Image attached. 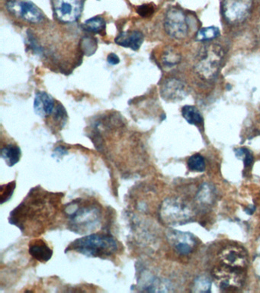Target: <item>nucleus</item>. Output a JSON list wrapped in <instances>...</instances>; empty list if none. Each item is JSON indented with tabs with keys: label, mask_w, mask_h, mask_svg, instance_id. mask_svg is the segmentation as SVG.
<instances>
[{
	"label": "nucleus",
	"mask_w": 260,
	"mask_h": 293,
	"mask_svg": "<svg viewBox=\"0 0 260 293\" xmlns=\"http://www.w3.org/2000/svg\"><path fill=\"white\" fill-rule=\"evenodd\" d=\"M61 193L48 192L40 187L32 189L24 200L11 211L9 222L25 236L42 235L54 224L61 209Z\"/></svg>",
	"instance_id": "obj_1"
},
{
	"label": "nucleus",
	"mask_w": 260,
	"mask_h": 293,
	"mask_svg": "<svg viewBox=\"0 0 260 293\" xmlns=\"http://www.w3.org/2000/svg\"><path fill=\"white\" fill-rule=\"evenodd\" d=\"M63 214L68 230L80 235L95 232L103 222V206L92 199H75L64 207Z\"/></svg>",
	"instance_id": "obj_2"
},
{
	"label": "nucleus",
	"mask_w": 260,
	"mask_h": 293,
	"mask_svg": "<svg viewBox=\"0 0 260 293\" xmlns=\"http://www.w3.org/2000/svg\"><path fill=\"white\" fill-rule=\"evenodd\" d=\"M88 258L110 259L121 251L120 242L107 233H92L73 241L66 249Z\"/></svg>",
	"instance_id": "obj_3"
},
{
	"label": "nucleus",
	"mask_w": 260,
	"mask_h": 293,
	"mask_svg": "<svg viewBox=\"0 0 260 293\" xmlns=\"http://www.w3.org/2000/svg\"><path fill=\"white\" fill-rule=\"evenodd\" d=\"M159 217L165 224L182 225L191 222L195 212L186 201L180 198L170 197L165 199L159 207Z\"/></svg>",
	"instance_id": "obj_4"
},
{
	"label": "nucleus",
	"mask_w": 260,
	"mask_h": 293,
	"mask_svg": "<svg viewBox=\"0 0 260 293\" xmlns=\"http://www.w3.org/2000/svg\"><path fill=\"white\" fill-rule=\"evenodd\" d=\"M224 57L222 48L219 45H208L198 54L195 64L197 73L206 80H211L218 74Z\"/></svg>",
	"instance_id": "obj_5"
},
{
	"label": "nucleus",
	"mask_w": 260,
	"mask_h": 293,
	"mask_svg": "<svg viewBox=\"0 0 260 293\" xmlns=\"http://www.w3.org/2000/svg\"><path fill=\"white\" fill-rule=\"evenodd\" d=\"M246 270L232 268L218 263L213 268V277L216 285L223 291H237L244 284Z\"/></svg>",
	"instance_id": "obj_6"
},
{
	"label": "nucleus",
	"mask_w": 260,
	"mask_h": 293,
	"mask_svg": "<svg viewBox=\"0 0 260 293\" xmlns=\"http://www.w3.org/2000/svg\"><path fill=\"white\" fill-rule=\"evenodd\" d=\"M5 8L11 14L30 23H40L44 19L42 11L30 1L8 0Z\"/></svg>",
	"instance_id": "obj_7"
},
{
	"label": "nucleus",
	"mask_w": 260,
	"mask_h": 293,
	"mask_svg": "<svg viewBox=\"0 0 260 293\" xmlns=\"http://www.w3.org/2000/svg\"><path fill=\"white\" fill-rule=\"evenodd\" d=\"M164 28L170 37L175 39L184 38L189 31L186 15L178 8H170L165 17Z\"/></svg>",
	"instance_id": "obj_8"
},
{
	"label": "nucleus",
	"mask_w": 260,
	"mask_h": 293,
	"mask_svg": "<svg viewBox=\"0 0 260 293\" xmlns=\"http://www.w3.org/2000/svg\"><path fill=\"white\" fill-rule=\"evenodd\" d=\"M53 6L55 16L59 21L71 23L80 18L84 0H53Z\"/></svg>",
	"instance_id": "obj_9"
},
{
	"label": "nucleus",
	"mask_w": 260,
	"mask_h": 293,
	"mask_svg": "<svg viewBox=\"0 0 260 293\" xmlns=\"http://www.w3.org/2000/svg\"><path fill=\"white\" fill-rule=\"evenodd\" d=\"M218 263L232 268L246 270L248 265V254L246 250L241 246H226L220 251L218 255Z\"/></svg>",
	"instance_id": "obj_10"
},
{
	"label": "nucleus",
	"mask_w": 260,
	"mask_h": 293,
	"mask_svg": "<svg viewBox=\"0 0 260 293\" xmlns=\"http://www.w3.org/2000/svg\"><path fill=\"white\" fill-rule=\"evenodd\" d=\"M252 0H224L223 15L225 19L231 24L244 21L250 13Z\"/></svg>",
	"instance_id": "obj_11"
},
{
	"label": "nucleus",
	"mask_w": 260,
	"mask_h": 293,
	"mask_svg": "<svg viewBox=\"0 0 260 293\" xmlns=\"http://www.w3.org/2000/svg\"><path fill=\"white\" fill-rule=\"evenodd\" d=\"M167 237L170 245L179 255L190 254L196 245L195 238L189 232L170 230Z\"/></svg>",
	"instance_id": "obj_12"
},
{
	"label": "nucleus",
	"mask_w": 260,
	"mask_h": 293,
	"mask_svg": "<svg viewBox=\"0 0 260 293\" xmlns=\"http://www.w3.org/2000/svg\"><path fill=\"white\" fill-rule=\"evenodd\" d=\"M162 97L169 102H176L182 100L187 96L186 86L177 79H167L160 89Z\"/></svg>",
	"instance_id": "obj_13"
},
{
	"label": "nucleus",
	"mask_w": 260,
	"mask_h": 293,
	"mask_svg": "<svg viewBox=\"0 0 260 293\" xmlns=\"http://www.w3.org/2000/svg\"><path fill=\"white\" fill-rule=\"evenodd\" d=\"M29 252L32 258L40 263H47L53 256L52 247L41 238H34L29 242Z\"/></svg>",
	"instance_id": "obj_14"
},
{
	"label": "nucleus",
	"mask_w": 260,
	"mask_h": 293,
	"mask_svg": "<svg viewBox=\"0 0 260 293\" xmlns=\"http://www.w3.org/2000/svg\"><path fill=\"white\" fill-rule=\"evenodd\" d=\"M55 101L46 92H38L35 98V112L41 118H48L54 112Z\"/></svg>",
	"instance_id": "obj_15"
},
{
	"label": "nucleus",
	"mask_w": 260,
	"mask_h": 293,
	"mask_svg": "<svg viewBox=\"0 0 260 293\" xmlns=\"http://www.w3.org/2000/svg\"><path fill=\"white\" fill-rule=\"evenodd\" d=\"M144 40L142 32L139 31H128L121 32L116 37L115 42L124 48H131L133 51H138L141 47Z\"/></svg>",
	"instance_id": "obj_16"
},
{
	"label": "nucleus",
	"mask_w": 260,
	"mask_h": 293,
	"mask_svg": "<svg viewBox=\"0 0 260 293\" xmlns=\"http://www.w3.org/2000/svg\"><path fill=\"white\" fill-rule=\"evenodd\" d=\"M21 156V149L16 144H6L1 149V157L9 167H13L16 164H18Z\"/></svg>",
	"instance_id": "obj_17"
},
{
	"label": "nucleus",
	"mask_w": 260,
	"mask_h": 293,
	"mask_svg": "<svg viewBox=\"0 0 260 293\" xmlns=\"http://www.w3.org/2000/svg\"><path fill=\"white\" fill-rule=\"evenodd\" d=\"M182 116L186 121L193 125H202L203 124V118L198 108L192 105H186L182 109Z\"/></svg>",
	"instance_id": "obj_18"
},
{
	"label": "nucleus",
	"mask_w": 260,
	"mask_h": 293,
	"mask_svg": "<svg viewBox=\"0 0 260 293\" xmlns=\"http://www.w3.org/2000/svg\"><path fill=\"white\" fill-rule=\"evenodd\" d=\"M198 203L202 205H211L214 199V190L211 186L207 183H204L203 185L199 189L196 195Z\"/></svg>",
	"instance_id": "obj_19"
},
{
	"label": "nucleus",
	"mask_w": 260,
	"mask_h": 293,
	"mask_svg": "<svg viewBox=\"0 0 260 293\" xmlns=\"http://www.w3.org/2000/svg\"><path fill=\"white\" fill-rule=\"evenodd\" d=\"M161 60L164 66L172 68L180 62L181 56L173 48H168L163 52Z\"/></svg>",
	"instance_id": "obj_20"
},
{
	"label": "nucleus",
	"mask_w": 260,
	"mask_h": 293,
	"mask_svg": "<svg viewBox=\"0 0 260 293\" xmlns=\"http://www.w3.org/2000/svg\"><path fill=\"white\" fill-rule=\"evenodd\" d=\"M86 29L94 33H101L105 29V21L102 17L96 16L87 20L84 23Z\"/></svg>",
	"instance_id": "obj_21"
},
{
	"label": "nucleus",
	"mask_w": 260,
	"mask_h": 293,
	"mask_svg": "<svg viewBox=\"0 0 260 293\" xmlns=\"http://www.w3.org/2000/svg\"><path fill=\"white\" fill-rule=\"evenodd\" d=\"M211 282L209 278L205 276H198L194 281L191 291L194 293H209L211 291Z\"/></svg>",
	"instance_id": "obj_22"
},
{
	"label": "nucleus",
	"mask_w": 260,
	"mask_h": 293,
	"mask_svg": "<svg viewBox=\"0 0 260 293\" xmlns=\"http://www.w3.org/2000/svg\"><path fill=\"white\" fill-rule=\"evenodd\" d=\"M187 164L190 171L194 172H203L206 169L205 159L202 155L198 154L190 156L188 160Z\"/></svg>",
	"instance_id": "obj_23"
},
{
	"label": "nucleus",
	"mask_w": 260,
	"mask_h": 293,
	"mask_svg": "<svg viewBox=\"0 0 260 293\" xmlns=\"http://www.w3.org/2000/svg\"><path fill=\"white\" fill-rule=\"evenodd\" d=\"M219 35V29L216 27L211 26L202 29L197 33V39L199 41H209Z\"/></svg>",
	"instance_id": "obj_24"
},
{
	"label": "nucleus",
	"mask_w": 260,
	"mask_h": 293,
	"mask_svg": "<svg viewBox=\"0 0 260 293\" xmlns=\"http://www.w3.org/2000/svg\"><path fill=\"white\" fill-rule=\"evenodd\" d=\"M16 187V181L10 182L8 184L1 186V204H4L12 198Z\"/></svg>",
	"instance_id": "obj_25"
},
{
	"label": "nucleus",
	"mask_w": 260,
	"mask_h": 293,
	"mask_svg": "<svg viewBox=\"0 0 260 293\" xmlns=\"http://www.w3.org/2000/svg\"><path fill=\"white\" fill-rule=\"evenodd\" d=\"M236 156L240 159H243L244 162L246 167H249L252 165L253 162V156L249 150L246 148H241L235 150Z\"/></svg>",
	"instance_id": "obj_26"
},
{
	"label": "nucleus",
	"mask_w": 260,
	"mask_h": 293,
	"mask_svg": "<svg viewBox=\"0 0 260 293\" xmlns=\"http://www.w3.org/2000/svg\"><path fill=\"white\" fill-rule=\"evenodd\" d=\"M137 13L143 18H148L154 13V6L153 4H143L137 9Z\"/></svg>",
	"instance_id": "obj_27"
},
{
	"label": "nucleus",
	"mask_w": 260,
	"mask_h": 293,
	"mask_svg": "<svg viewBox=\"0 0 260 293\" xmlns=\"http://www.w3.org/2000/svg\"><path fill=\"white\" fill-rule=\"evenodd\" d=\"M82 45H83V50L84 51L85 53L88 54V55H91L94 52H96V43L94 42L91 38L89 37H87L82 42Z\"/></svg>",
	"instance_id": "obj_28"
},
{
	"label": "nucleus",
	"mask_w": 260,
	"mask_h": 293,
	"mask_svg": "<svg viewBox=\"0 0 260 293\" xmlns=\"http://www.w3.org/2000/svg\"><path fill=\"white\" fill-rule=\"evenodd\" d=\"M107 61L111 65H116V64H119L120 63V58L115 53H109L108 57H107Z\"/></svg>",
	"instance_id": "obj_29"
}]
</instances>
